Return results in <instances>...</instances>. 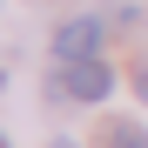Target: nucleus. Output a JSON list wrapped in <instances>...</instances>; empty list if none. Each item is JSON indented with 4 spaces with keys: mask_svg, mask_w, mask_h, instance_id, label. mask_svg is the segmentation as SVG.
<instances>
[{
    "mask_svg": "<svg viewBox=\"0 0 148 148\" xmlns=\"http://www.w3.org/2000/svg\"><path fill=\"white\" fill-rule=\"evenodd\" d=\"M101 148H148V128H135V121H114V128L101 135Z\"/></svg>",
    "mask_w": 148,
    "mask_h": 148,
    "instance_id": "3",
    "label": "nucleus"
},
{
    "mask_svg": "<svg viewBox=\"0 0 148 148\" xmlns=\"http://www.w3.org/2000/svg\"><path fill=\"white\" fill-rule=\"evenodd\" d=\"M101 34H108V20L81 14V20H67V27L54 34V54L61 61H94V54H101Z\"/></svg>",
    "mask_w": 148,
    "mask_h": 148,
    "instance_id": "2",
    "label": "nucleus"
},
{
    "mask_svg": "<svg viewBox=\"0 0 148 148\" xmlns=\"http://www.w3.org/2000/svg\"><path fill=\"white\" fill-rule=\"evenodd\" d=\"M54 94H67V101H108V94H114V74H108L101 54H94V61H61Z\"/></svg>",
    "mask_w": 148,
    "mask_h": 148,
    "instance_id": "1",
    "label": "nucleus"
},
{
    "mask_svg": "<svg viewBox=\"0 0 148 148\" xmlns=\"http://www.w3.org/2000/svg\"><path fill=\"white\" fill-rule=\"evenodd\" d=\"M135 88H141V101H148V67H141V74H135Z\"/></svg>",
    "mask_w": 148,
    "mask_h": 148,
    "instance_id": "4",
    "label": "nucleus"
},
{
    "mask_svg": "<svg viewBox=\"0 0 148 148\" xmlns=\"http://www.w3.org/2000/svg\"><path fill=\"white\" fill-rule=\"evenodd\" d=\"M0 148H7V141H0Z\"/></svg>",
    "mask_w": 148,
    "mask_h": 148,
    "instance_id": "5",
    "label": "nucleus"
}]
</instances>
